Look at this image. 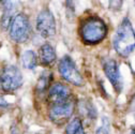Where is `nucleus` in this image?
<instances>
[{
    "label": "nucleus",
    "mask_w": 135,
    "mask_h": 134,
    "mask_svg": "<svg viewBox=\"0 0 135 134\" xmlns=\"http://www.w3.org/2000/svg\"><path fill=\"white\" fill-rule=\"evenodd\" d=\"M72 97V91L69 86H66L63 83H55L50 85L47 90V99L52 104L62 103L70 101Z\"/></svg>",
    "instance_id": "1a4fd4ad"
},
{
    "label": "nucleus",
    "mask_w": 135,
    "mask_h": 134,
    "mask_svg": "<svg viewBox=\"0 0 135 134\" xmlns=\"http://www.w3.org/2000/svg\"><path fill=\"white\" fill-rule=\"evenodd\" d=\"M106 24L98 16H89L79 26V36L86 45H97L107 36Z\"/></svg>",
    "instance_id": "f03ea898"
},
{
    "label": "nucleus",
    "mask_w": 135,
    "mask_h": 134,
    "mask_svg": "<svg viewBox=\"0 0 135 134\" xmlns=\"http://www.w3.org/2000/svg\"><path fill=\"white\" fill-rule=\"evenodd\" d=\"M56 60V51L49 43H44L38 53V61L43 66L52 65Z\"/></svg>",
    "instance_id": "9d476101"
},
{
    "label": "nucleus",
    "mask_w": 135,
    "mask_h": 134,
    "mask_svg": "<svg viewBox=\"0 0 135 134\" xmlns=\"http://www.w3.org/2000/svg\"><path fill=\"white\" fill-rule=\"evenodd\" d=\"M95 134H110V133H109L108 129L105 128V126H102V127H100V128L97 130Z\"/></svg>",
    "instance_id": "f3484780"
},
{
    "label": "nucleus",
    "mask_w": 135,
    "mask_h": 134,
    "mask_svg": "<svg viewBox=\"0 0 135 134\" xmlns=\"http://www.w3.org/2000/svg\"><path fill=\"white\" fill-rule=\"evenodd\" d=\"M74 109L75 104L72 102V100L62 103L52 104L48 112V117L53 122L61 125L71 118L74 113Z\"/></svg>",
    "instance_id": "0eeeda50"
},
{
    "label": "nucleus",
    "mask_w": 135,
    "mask_h": 134,
    "mask_svg": "<svg viewBox=\"0 0 135 134\" xmlns=\"http://www.w3.org/2000/svg\"><path fill=\"white\" fill-rule=\"evenodd\" d=\"M10 38L16 43H25L28 41L31 33V25L28 15L25 13H17L9 27Z\"/></svg>",
    "instance_id": "20e7f679"
},
{
    "label": "nucleus",
    "mask_w": 135,
    "mask_h": 134,
    "mask_svg": "<svg viewBox=\"0 0 135 134\" xmlns=\"http://www.w3.org/2000/svg\"><path fill=\"white\" fill-rule=\"evenodd\" d=\"M14 12H15V8L12 1H7L4 4V9H3V13L1 16V20H0V27L3 31L8 30L10 27V24L14 17Z\"/></svg>",
    "instance_id": "9b49d317"
},
{
    "label": "nucleus",
    "mask_w": 135,
    "mask_h": 134,
    "mask_svg": "<svg viewBox=\"0 0 135 134\" xmlns=\"http://www.w3.org/2000/svg\"><path fill=\"white\" fill-rule=\"evenodd\" d=\"M130 134H135V126L131 128V131H130Z\"/></svg>",
    "instance_id": "aec40b11"
},
{
    "label": "nucleus",
    "mask_w": 135,
    "mask_h": 134,
    "mask_svg": "<svg viewBox=\"0 0 135 134\" xmlns=\"http://www.w3.org/2000/svg\"><path fill=\"white\" fill-rule=\"evenodd\" d=\"M2 1H4V0H0V2H2Z\"/></svg>",
    "instance_id": "412c9836"
},
{
    "label": "nucleus",
    "mask_w": 135,
    "mask_h": 134,
    "mask_svg": "<svg viewBox=\"0 0 135 134\" xmlns=\"http://www.w3.org/2000/svg\"><path fill=\"white\" fill-rule=\"evenodd\" d=\"M23 66L27 70H33L38 65V57L33 51H26L22 55Z\"/></svg>",
    "instance_id": "ddd939ff"
},
{
    "label": "nucleus",
    "mask_w": 135,
    "mask_h": 134,
    "mask_svg": "<svg viewBox=\"0 0 135 134\" xmlns=\"http://www.w3.org/2000/svg\"><path fill=\"white\" fill-rule=\"evenodd\" d=\"M52 80H53V74L52 72L49 71H44L40 77L38 78V82H37V85H36V91L40 94L42 93H45L50 85H52Z\"/></svg>",
    "instance_id": "f8f14e48"
},
{
    "label": "nucleus",
    "mask_w": 135,
    "mask_h": 134,
    "mask_svg": "<svg viewBox=\"0 0 135 134\" xmlns=\"http://www.w3.org/2000/svg\"><path fill=\"white\" fill-rule=\"evenodd\" d=\"M37 31L43 38H52L56 33V21L48 9H43L37 17Z\"/></svg>",
    "instance_id": "423d86ee"
},
{
    "label": "nucleus",
    "mask_w": 135,
    "mask_h": 134,
    "mask_svg": "<svg viewBox=\"0 0 135 134\" xmlns=\"http://www.w3.org/2000/svg\"><path fill=\"white\" fill-rule=\"evenodd\" d=\"M79 113L83 114V116L87 117L89 119H94L97 118V111L94 108V106L91 104L90 101H87V100H83V101L79 102Z\"/></svg>",
    "instance_id": "2eb2a0df"
},
{
    "label": "nucleus",
    "mask_w": 135,
    "mask_h": 134,
    "mask_svg": "<svg viewBox=\"0 0 135 134\" xmlns=\"http://www.w3.org/2000/svg\"><path fill=\"white\" fill-rule=\"evenodd\" d=\"M102 66H103V71L106 77L110 82L114 89L117 92H120L123 88V82H122L119 65H118L117 61L113 58L106 57L102 60Z\"/></svg>",
    "instance_id": "6e6552de"
},
{
    "label": "nucleus",
    "mask_w": 135,
    "mask_h": 134,
    "mask_svg": "<svg viewBox=\"0 0 135 134\" xmlns=\"http://www.w3.org/2000/svg\"><path fill=\"white\" fill-rule=\"evenodd\" d=\"M23 85V75L16 65H6L0 71V91L12 93Z\"/></svg>",
    "instance_id": "7ed1b4c3"
},
{
    "label": "nucleus",
    "mask_w": 135,
    "mask_h": 134,
    "mask_svg": "<svg viewBox=\"0 0 135 134\" xmlns=\"http://www.w3.org/2000/svg\"><path fill=\"white\" fill-rule=\"evenodd\" d=\"M65 134H86L81 119L78 118V117H75V118L71 119L66 125Z\"/></svg>",
    "instance_id": "4468645a"
},
{
    "label": "nucleus",
    "mask_w": 135,
    "mask_h": 134,
    "mask_svg": "<svg viewBox=\"0 0 135 134\" xmlns=\"http://www.w3.org/2000/svg\"><path fill=\"white\" fill-rule=\"evenodd\" d=\"M108 4H109V8L114 11H117L119 10L122 6V0H108Z\"/></svg>",
    "instance_id": "dca6fc26"
},
{
    "label": "nucleus",
    "mask_w": 135,
    "mask_h": 134,
    "mask_svg": "<svg viewBox=\"0 0 135 134\" xmlns=\"http://www.w3.org/2000/svg\"><path fill=\"white\" fill-rule=\"evenodd\" d=\"M9 106V103L6 101L3 98L0 97V107H8Z\"/></svg>",
    "instance_id": "6ab92c4d"
},
{
    "label": "nucleus",
    "mask_w": 135,
    "mask_h": 134,
    "mask_svg": "<svg viewBox=\"0 0 135 134\" xmlns=\"http://www.w3.org/2000/svg\"><path fill=\"white\" fill-rule=\"evenodd\" d=\"M131 111H132V113H133V115L135 116V93H134V95L132 97V100H131Z\"/></svg>",
    "instance_id": "a211bd4d"
},
{
    "label": "nucleus",
    "mask_w": 135,
    "mask_h": 134,
    "mask_svg": "<svg viewBox=\"0 0 135 134\" xmlns=\"http://www.w3.org/2000/svg\"><path fill=\"white\" fill-rule=\"evenodd\" d=\"M113 47L120 57H129L135 49V31L128 17H124L113 38Z\"/></svg>",
    "instance_id": "f257e3e1"
},
{
    "label": "nucleus",
    "mask_w": 135,
    "mask_h": 134,
    "mask_svg": "<svg viewBox=\"0 0 135 134\" xmlns=\"http://www.w3.org/2000/svg\"><path fill=\"white\" fill-rule=\"evenodd\" d=\"M58 71L60 76L68 83L72 84L74 86L80 87L84 85V78L81 76V74L79 73V71L77 70L75 62L73 61V59L70 56H63L59 63H58Z\"/></svg>",
    "instance_id": "39448f33"
}]
</instances>
